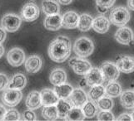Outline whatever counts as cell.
<instances>
[{"instance_id":"23","label":"cell","mask_w":134,"mask_h":121,"mask_svg":"<svg viewBox=\"0 0 134 121\" xmlns=\"http://www.w3.org/2000/svg\"><path fill=\"white\" fill-rule=\"evenodd\" d=\"M27 85V78L22 73H17L13 76L8 83V88L17 90H23Z\"/></svg>"},{"instance_id":"26","label":"cell","mask_w":134,"mask_h":121,"mask_svg":"<svg viewBox=\"0 0 134 121\" xmlns=\"http://www.w3.org/2000/svg\"><path fill=\"white\" fill-rule=\"evenodd\" d=\"M92 22L93 18L87 13H83L79 16V20H78L77 28L81 32H87L92 28Z\"/></svg>"},{"instance_id":"24","label":"cell","mask_w":134,"mask_h":121,"mask_svg":"<svg viewBox=\"0 0 134 121\" xmlns=\"http://www.w3.org/2000/svg\"><path fill=\"white\" fill-rule=\"evenodd\" d=\"M122 92V86L120 84L116 82V81H109L105 88V95L111 98H117L119 97L121 93Z\"/></svg>"},{"instance_id":"12","label":"cell","mask_w":134,"mask_h":121,"mask_svg":"<svg viewBox=\"0 0 134 121\" xmlns=\"http://www.w3.org/2000/svg\"><path fill=\"white\" fill-rule=\"evenodd\" d=\"M68 98L72 106L82 108L87 101V95L82 88H76L72 90Z\"/></svg>"},{"instance_id":"40","label":"cell","mask_w":134,"mask_h":121,"mask_svg":"<svg viewBox=\"0 0 134 121\" xmlns=\"http://www.w3.org/2000/svg\"><path fill=\"white\" fill-rule=\"evenodd\" d=\"M6 112H7L6 108L3 105L0 104V120H3L4 115H5Z\"/></svg>"},{"instance_id":"39","label":"cell","mask_w":134,"mask_h":121,"mask_svg":"<svg viewBox=\"0 0 134 121\" xmlns=\"http://www.w3.org/2000/svg\"><path fill=\"white\" fill-rule=\"evenodd\" d=\"M7 38V33L6 31L4 30L3 27H0V43H3L4 41L6 40Z\"/></svg>"},{"instance_id":"1","label":"cell","mask_w":134,"mask_h":121,"mask_svg":"<svg viewBox=\"0 0 134 121\" xmlns=\"http://www.w3.org/2000/svg\"><path fill=\"white\" fill-rule=\"evenodd\" d=\"M71 51V41L67 37L58 36L49 44L48 52L51 60L57 63H62L69 57Z\"/></svg>"},{"instance_id":"19","label":"cell","mask_w":134,"mask_h":121,"mask_svg":"<svg viewBox=\"0 0 134 121\" xmlns=\"http://www.w3.org/2000/svg\"><path fill=\"white\" fill-rule=\"evenodd\" d=\"M25 105L29 110H35L39 109L40 107L42 106L40 92L37 90L31 91L27 96L26 100H25Z\"/></svg>"},{"instance_id":"28","label":"cell","mask_w":134,"mask_h":121,"mask_svg":"<svg viewBox=\"0 0 134 121\" xmlns=\"http://www.w3.org/2000/svg\"><path fill=\"white\" fill-rule=\"evenodd\" d=\"M43 117L47 120H56L58 119V113L56 105L44 106L42 111Z\"/></svg>"},{"instance_id":"35","label":"cell","mask_w":134,"mask_h":121,"mask_svg":"<svg viewBox=\"0 0 134 121\" xmlns=\"http://www.w3.org/2000/svg\"><path fill=\"white\" fill-rule=\"evenodd\" d=\"M98 119L100 121H113L115 120L113 114L110 110H101L98 114Z\"/></svg>"},{"instance_id":"22","label":"cell","mask_w":134,"mask_h":121,"mask_svg":"<svg viewBox=\"0 0 134 121\" xmlns=\"http://www.w3.org/2000/svg\"><path fill=\"white\" fill-rule=\"evenodd\" d=\"M120 103L125 109L132 110L134 108V90H126L120 95Z\"/></svg>"},{"instance_id":"16","label":"cell","mask_w":134,"mask_h":121,"mask_svg":"<svg viewBox=\"0 0 134 121\" xmlns=\"http://www.w3.org/2000/svg\"><path fill=\"white\" fill-rule=\"evenodd\" d=\"M41 101H42V105H53L58 103L59 98L56 95L55 91L49 88H45L40 92Z\"/></svg>"},{"instance_id":"27","label":"cell","mask_w":134,"mask_h":121,"mask_svg":"<svg viewBox=\"0 0 134 121\" xmlns=\"http://www.w3.org/2000/svg\"><path fill=\"white\" fill-rule=\"evenodd\" d=\"M56 107L58 113V117L62 119H65L68 111L71 110L72 105L67 99H59L58 103L56 104Z\"/></svg>"},{"instance_id":"43","label":"cell","mask_w":134,"mask_h":121,"mask_svg":"<svg viewBox=\"0 0 134 121\" xmlns=\"http://www.w3.org/2000/svg\"><path fill=\"white\" fill-rule=\"evenodd\" d=\"M3 54H4V48H3V45L0 43V58L3 57Z\"/></svg>"},{"instance_id":"42","label":"cell","mask_w":134,"mask_h":121,"mask_svg":"<svg viewBox=\"0 0 134 121\" xmlns=\"http://www.w3.org/2000/svg\"><path fill=\"white\" fill-rule=\"evenodd\" d=\"M127 7L130 10L134 11V0H127Z\"/></svg>"},{"instance_id":"32","label":"cell","mask_w":134,"mask_h":121,"mask_svg":"<svg viewBox=\"0 0 134 121\" xmlns=\"http://www.w3.org/2000/svg\"><path fill=\"white\" fill-rule=\"evenodd\" d=\"M97 107L100 110H113L114 102L113 100V98L109 96H103L100 98L98 101H96Z\"/></svg>"},{"instance_id":"8","label":"cell","mask_w":134,"mask_h":121,"mask_svg":"<svg viewBox=\"0 0 134 121\" xmlns=\"http://www.w3.org/2000/svg\"><path fill=\"white\" fill-rule=\"evenodd\" d=\"M69 66L77 75L85 76L92 68V65L88 60L81 57H74L69 60Z\"/></svg>"},{"instance_id":"10","label":"cell","mask_w":134,"mask_h":121,"mask_svg":"<svg viewBox=\"0 0 134 121\" xmlns=\"http://www.w3.org/2000/svg\"><path fill=\"white\" fill-rule=\"evenodd\" d=\"M39 8L34 3H26L21 10V17L26 22L35 21L39 17Z\"/></svg>"},{"instance_id":"5","label":"cell","mask_w":134,"mask_h":121,"mask_svg":"<svg viewBox=\"0 0 134 121\" xmlns=\"http://www.w3.org/2000/svg\"><path fill=\"white\" fill-rule=\"evenodd\" d=\"M23 98V93L21 90L12 89V88H7L4 90V92L2 96V100L4 105L9 107L16 106L20 103Z\"/></svg>"},{"instance_id":"20","label":"cell","mask_w":134,"mask_h":121,"mask_svg":"<svg viewBox=\"0 0 134 121\" xmlns=\"http://www.w3.org/2000/svg\"><path fill=\"white\" fill-rule=\"evenodd\" d=\"M42 9L47 16L58 14L60 13V5L55 0H43Z\"/></svg>"},{"instance_id":"34","label":"cell","mask_w":134,"mask_h":121,"mask_svg":"<svg viewBox=\"0 0 134 121\" xmlns=\"http://www.w3.org/2000/svg\"><path fill=\"white\" fill-rule=\"evenodd\" d=\"M20 119H21V114L15 109H11L7 110L3 118V120H8V121H18Z\"/></svg>"},{"instance_id":"17","label":"cell","mask_w":134,"mask_h":121,"mask_svg":"<svg viewBox=\"0 0 134 121\" xmlns=\"http://www.w3.org/2000/svg\"><path fill=\"white\" fill-rule=\"evenodd\" d=\"M92 27L98 33L104 34L109 30L110 21L104 16H98L93 19Z\"/></svg>"},{"instance_id":"14","label":"cell","mask_w":134,"mask_h":121,"mask_svg":"<svg viewBox=\"0 0 134 121\" xmlns=\"http://www.w3.org/2000/svg\"><path fill=\"white\" fill-rule=\"evenodd\" d=\"M79 15L74 11H68L62 17V27L66 29H74L77 27Z\"/></svg>"},{"instance_id":"33","label":"cell","mask_w":134,"mask_h":121,"mask_svg":"<svg viewBox=\"0 0 134 121\" xmlns=\"http://www.w3.org/2000/svg\"><path fill=\"white\" fill-rule=\"evenodd\" d=\"M116 0H96V6L99 13H105L112 8Z\"/></svg>"},{"instance_id":"30","label":"cell","mask_w":134,"mask_h":121,"mask_svg":"<svg viewBox=\"0 0 134 121\" xmlns=\"http://www.w3.org/2000/svg\"><path fill=\"white\" fill-rule=\"evenodd\" d=\"M105 95V88L102 85H97L92 86L91 90H89L88 96L91 100L98 101L100 98Z\"/></svg>"},{"instance_id":"11","label":"cell","mask_w":134,"mask_h":121,"mask_svg":"<svg viewBox=\"0 0 134 121\" xmlns=\"http://www.w3.org/2000/svg\"><path fill=\"white\" fill-rule=\"evenodd\" d=\"M117 66L120 72L129 74L134 72V57L131 56L121 55L116 59Z\"/></svg>"},{"instance_id":"37","label":"cell","mask_w":134,"mask_h":121,"mask_svg":"<svg viewBox=\"0 0 134 121\" xmlns=\"http://www.w3.org/2000/svg\"><path fill=\"white\" fill-rule=\"evenodd\" d=\"M24 120H27V121H34L37 119L36 114L32 110H26L25 112L24 113V115H23Z\"/></svg>"},{"instance_id":"13","label":"cell","mask_w":134,"mask_h":121,"mask_svg":"<svg viewBox=\"0 0 134 121\" xmlns=\"http://www.w3.org/2000/svg\"><path fill=\"white\" fill-rule=\"evenodd\" d=\"M85 81L87 86H93L97 85H102L104 82V79L101 70L97 67H92L90 71L85 75Z\"/></svg>"},{"instance_id":"44","label":"cell","mask_w":134,"mask_h":121,"mask_svg":"<svg viewBox=\"0 0 134 121\" xmlns=\"http://www.w3.org/2000/svg\"><path fill=\"white\" fill-rule=\"evenodd\" d=\"M131 117H132V119L134 120V110L132 111V113L131 114Z\"/></svg>"},{"instance_id":"9","label":"cell","mask_w":134,"mask_h":121,"mask_svg":"<svg viewBox=\"0 0 134 121\" xmlns=\"http://www.w3.org/2000/svg\"><path fill=\"white\" fill-rule=\"evenodd\" d=\"M26 60L25 52L19 47H14L8 51L7 54V60L12 66L18 67L24 64Z\"/></svg>"},{"instance_id":"15","label":"cell","mask_w":134,"mask_h":121,"mask_svg":"<svg viewBox=\"0 0 134 121\" xmlns=\"http://www.w3.org/2000/svg\"><path fill=\"white\" fill-rule=\"evenodd\" d=\"M25 69L29 73H37L42 68L43 62L39 56L33 55L27 58L24 62Z\"/></svg>"},{"instance_id":"3","label":"cell","mask_w":134,"mask_h":121,"mask_svg":"<svg viewBox=\"0 0 134 121\" xmlns=\"http://www.w3.org/2000/svg\"><path fill=\"white\" fill-rule=\"evenodd\" d=\"M130 18L131 15L127 8L122 6L113 8L109 15L110 23L118 27L125 26L130 21Z\"/></svg>"},{"instance_id":"36","label":"cell","mask_w":134,"mask_h":121,"mask_svg":"<svg viewBox=\"0 0 134 121\" xmlns=\"http://www.w3.org/2000/svg\"><path fill=\"white\" fill-rule=\"evenodd\" d=\"M8 78L3 73H0V91L6 90L8 86Z\"/></svg>"},{"instance_id":"38","label":"cell","mask_w":134,"mask_h":121,"mask_svg":"<svg viewBox=\"0 0 134 121\" xmlns=\"http://www.w3.org/2000/svg\"><path fill=\"white\" fill-rule=\"evenodd\" d=\"M118 121H132V117H131V114H122L121 115L118 116V118L116 119Z\"/></svg>"},{"instance_id":"7","label":"cell","mask_w":134,"mask_h":121,"mask_svg":"<svg viewBox=\"0 0 134 121\" xmlns=\"http://www.w3.org/2000/svg\"><path fill=\"white\" fill-rule=\"evenodd\" d=\"M114 38L122 45L131 46L134 44V32L128 27H120L115 33Z\"/></svg>"},{"instance_id":"41","label":"cell","mask_w":134,"mask_h":121,"mask_svg":"<svg viewBox=\"0 0 134 121\" xmlns=\"http://www.w3.org/2000/svg\"><path fill=\"white\" fill-rule=\"evenodd\" d=\"M72 2V0H58V3L63 5H68Z\"/></svg>"},{"instance_id":"2","label":"cell","mask_w":134,"mask_h":121,"mask_svg":"<svg viewBox=\"0 0 134 121\" xmlns=\"http://www.w3.org/2000/svg\"><path fill=\"white\" fill-rule=\"evenodd\" d=\"M73 51L78 57L84 58L89 57L94 51L93 41L88 38H86V37L79 38L74 43Z\"/></svg>"},{"instance_id":"21","label":"cell","mask_w":134,"mask_h":121,"mask_svg":"<svg viewBox=\"0 0 134 121\" xmlns=\"http://www.w3.org/2000/svg\"><path fill=\"white\" fill-rule=\"evenodd\" d=\"M49 81L53 86L65 83L67 81L66 71L62 68H56L53 70L49 76Z\"/></svg>"},{"instance_id":"31","label":"cell","mask_w":134,"mask_h":121,"mask_svg":"<svg viewBox=\"0 0 134 121\" xmlns=\"http://www.w3.org/2000/svg\"><path fill=\"white\" fill-rule=\"evenodd\" d=\"M82 112L84 114V116L86 118H93L94 116L98 114V107L95 105L94 102L92 101H87L85 105L82 107Z\"/></svg>"},{"instance_id":"25","label":"cell","mask_w":134,"mask_h":121,"mask_svg":"<svg viewBox=\"0 0 134 121\" xmlns=\"http://www.w3.org/2000/svg\"><path fill=\"white\" fill-rule=\"evenodd\" d=\"M54 86L55 87L53 90L55 91L59 99H68L73 90V87L70 84H68L66 82Z\"/></svg>"},{"instance_id":"6","label":"cell","mask_w":134,"mask_h":121,"mask_svg":"<svg viewBox=\"0 0 134 121\" xmlns=\"http://www.w3.org/2000/svg\"><path fill=\"white\" fill-rule=\"evenodd\" d=\"M100 70L103 73L104 81H117L119 76L120 71L117 65L112 62H105L101 65Z\"/></svg>"},{"instance_id":"29","label":"cell","mask_w":134,"mask_h":121,"mask_svg":"<svg viewBox=\"0 0 134 121\" xmlns=\"http://www.w3.org/2000/svg\"><path fill=\"white\" fill-rule=\"evenodd\" d=\"M85 119L84 114L82 112V108L78 107H72L71 110L67 114L65 119L69 121H82Z\"/></svg>"},{"instance_id":"4","label":"cell","mask_w":134,"mask_h":121,"mask_svg":"<svg viewBox=\"0 0 134 121\" xmlns=\"http://www.w3.org/2000/svg\"><path fill=\"white\" fill-rule=\"evenodd\" d=\"M22 19L19 16L13 13H8L4 15L1 20V26L6 32H15L19 29Z\"/></svg>"},{"instance_id":"18","label":"cell","mask_w":134,"mask_h":121,"mask_svg":"<svg viewBox=\"0 0 134 121\" xmlns=\"http://www.w3.org/2000/svg\"><path fill=\"white\" fill-rule=\"evenodd\" d=\"M43 25L49 31H58L62 27V17L60 14L48 15L45 17Z\"/></svg>"}]
</instances>
